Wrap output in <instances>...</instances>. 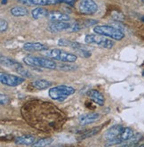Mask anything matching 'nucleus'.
Instances as JSON below:
<instances>
[{"label": "nucleus", "mask_w": 144, "mask_h": 147, "mask_svg": "<svg viewBox=\"0 0 144 147\" xmlns=\"http://www.w3.org/2000/svg\"><path fill=\"white\" fill-rule=\"evenodd\" d=\"M71 24L68 22H53L49 26V30L52 32H58V31H63L70 29Z\"/></svg>", "instance_id": "2eb2a0df"}, {"label": "nucleus", "mask_w": 144, "mask_h": 147, "mask_svg": "<svg viewBox=\"0 0 144 147\" xmlns=\"http://www.w3.org/2000/svg\"><path fill=\"white\" fill-rule=\"evenodd\" d=\"M53 142H54V139L52 137H46V138H42V139L37 141L35 144H33L32 146H34V147H46V146H49Z\"/></svg>", "instance_id": "5701e85b"}, {"label": "nucleus", "mask_w": 144, "mask_h": 147, "mask_svg": "<svg viewBox=\"0 0 144 147\" xmlns=\"http://www.w3.org/2000/svg\"><path fill=\"white\" fill-rule=\"evenodd\" d=\"M141 20H142V22H144V16H143V17H142V18H141Z\"/></svg>", "instance_id": "7c9ffc66"}, {"label": "nucleus", "mask_w": 144, "mask_h": 147, "mask_svg": "<svg viewBox=\"0 0 144 147\" xmlns=\"http://www.w3.org/2000/svg\"><path fill=\"white\" fill-rule=\"evenodd\" d=\"M49 13V12L47 11V9H46L45 7H42V6H38L35 9H33L31 12V15L34 19H41V18H44V17L47 16Z\"/></svg>", "instance_id": "f3484780"}, {"label": "nucleus", "mask_w": 144, "mask_h": 147, "mask_svg": "<svg viewBox=\"0 0 144 147\" xmlns=\"http://www.w3.org/2000/svg\"><path fill=\"white\" fill-rule=\"evenodd\" d=\"M1 64L3 66L8 67V68L15 69V70H17V69H18L20 66H21L19 63H17L16 61H14V60L5 57L4 55H1Z\"/></svg>", "instance_id": "a211bd4d"}, {"label": "nucleus", "mask_w": 144, "mask_h": 147, "mask_svg": "<svg viewBox=\"0 0 144 147\" xmlns=\"http://www.w3.org/2000/svg\"><path fill=\"white\" fill-rule=\"evenodd\" d=\"M75 92H76L75 88H71V86L61 85V86H54V88H50L48 94L53 100L58 101V102H62L66 100L67 97L72 96Z\"/></svg>", "instance_id": "7ed1b4c3"}, {"label": "nucleus", "mask_w": 144, "mask_h": 147, "mask_svg": "<svg viewBox=\"0 0 144 147\" xmlns=\"http://www.w3.org/2000/svg\"><path fill=\"white\" fill-rule=\"evenodd\" d=\"M17 71H18L19 74H21L22 77H27V78H32V74L28 71V70H25V69L22 67V66H20L18 69L16 70Z\"/></svg>", "instance_id": "a878e982"}, {"label": "nucleus", "mask_w": 144, "mask_h": 147, "mask_svg": "<svg viewBox=\"0 0 144 147\" xmlns=\"http://www.w3.org/2000/svg\"><path fill=\"white\" fill-rule=\"evenodd\" d=\"M78 11L84 15H92L98 11V5L94 0H80Z\"/></svg>", "instance_id": "0eeeda50"}, {"label": "nucleus", "mask_w": 144, "mask_h": 147, "mask_svg": "<svg viewBox=\"0 0 144 147\" xmlns=\"http://www.w3.org/2000/svg\"><path fill=\"white\" fill-rule=\"evenodd\" d=\"M21 114L29 125L46 133L59 130L66 121V117L60 109L52 102L39 99L24 103Z\"/></svg>", "instance_id": "f257e3e1"}, {"label": "nucleus", "mask_w": 144, "mask_h": 147, "mask_svg": "<svg viewBox=\"0 0 144 147\" xmlns=\"http://www.w3.org/2000/svg\"><path fill=\"white\" fill-rule=\"evenodd\" d=\"M9 102H10V98L7 96H5V94H1V96H0V103H1V105H6L9 103Z\"/></svg>", "instance_id": "cd10ccee"}, {"label": "nucleus", "mask_w": 144, "mask_h": 147, "mask_svg": "<svg viewBox=\"0 0 144 147\" xmlns=\"http://www.w3.org/2000/svg\"><path fill=\"white\" fill-rule=\"evenodd\" d=\"M8 28V23L5 20L1 19L0 20V30H1V33H4Z\"/></svg>", "instance_id": "c85d7f7f"}, {"label": "nucleus", "mask_w": 144, "mask_h": 147, "mask_svg": "<svg viewBox=\"0 0 144 147\" xmlns=\"http://www.w3.org/2000/svg\"><path fill=\"white\" fill-rule=\"evenodd\" d=\"M101 128H102V125L101 126H99L97 127H94V128H92L91 130H88L86 131V133H84L80 137H79V140H82V139H86V138H88V137H92L95 136L96 134H98Z\"/></svg>", "instance_id": "4be33fe9"}, {"label": "nucleus", "mask_w": 144, "mask_h": 147, "mask_svg": "<svg viewBox=\"0 0 144 147\" xmlns=\"http://www.w3.org/2000/svg\"><path fill=\"white\" fill-rule=\"evenodd\" d=\"M87 96L90 97L91 100H92L95 103H97L98 105H100V106L104 105L105 98L103 96V94H101V93H100L98 90H96V89H90V90H88Z\"/></svg>", "instance_id": "f8f14e48"}, {"label": "nucleus", "mask_w": 144, "mask_h": 147, "mask_svg": "<svg viewBox=\"0 0 144 147\" xmlns=\"http://www.w3.org/2000/svg\"><path fill=\"white\" fill-rule=\"evenodd\" d=\"M23 63L31 67H38V68H45L49 70H54L57 67V64L48 57H38L29 55L24 57Z\"/></svg>", "instance_id": "f03ea898"}, {"label": "nucleus", "mask_w": 144, "mask_h": 147, "mask_svg": "<svg viewBox=\"0 0 144 147\" xmlns=\"http://www.w3.org/2000/svg\"><path fill=\"white\" fill-rule=\"evenodd\" d=\"M0 81L3 85L8 86H19L25 81L24 78L15 76L8 73H1L0 74Z\"/></svg>", "instance_id": "6e6552de"}, {"label": "nucleus", "mask_w": 144, "mask_h": 147, "mask_svg": "<svg viewBox=\"0 0 144 147\" xmlns=\"http://www.w3.org/2000/svg\"><path fill=\"white\" fill-rule=\"evenodd\" d=\"M48 20L51 22H69L70 20V17L69 14H66L64 13L59 12V11H53L48 13L47 15Z\"/></svg>", "instance_id": "9b49d317"}, {"label": "nucleus", "mask_w": 144, "mask_h": 147, "mask_svg": "<svg viewBox=\"0 0 144 147\" xmlns=\"http://www.w3.org/2000/svg\"><path fill=\"white\" fill-rule=\"evenodd\" d=\"M52 85L51 84L50 81H47V80H35L31 83V86H33L35 89H38V90H43V89H46L48 88L49 86Z\"/></svg>", "instance_id": "6ab92c4d"}, {"label": "nucleus", "mask_w": 144, "mask_h": 147, "mask_svg": "<svg viewBox=\"0 0 144 147\" xmlns=\"http://www.w3.org/2000/svg\"><path fill=\"white\" fill-rule=\"evenodd\" d=\"M94 31L100 35H103L118 41L125 38V34L120 29L109 25H96L94 28Z\"/></svg>", "instance_id": "20e7f679"}, {"label": "nucleus", "mask_w": 144, "mask_h": 147, "mask_svg": "<svg viewBox=\"0 0 144 147\" xmlns=\"http://www.w3.org/2000/svg\"><path fill=\"white\" fill-rule=\"evenodd\" d=\"M76 54L80 55L81 57H84V58H88L91 56V52L88 51V49H77L76 50Z\"/></svg>", "instance_id": "393cba45"}, {"label": "nucleus", "mask_w": 144, "mask_h": 147, "mask_svg": "<svg viewBox=\"0 0 144 147\" xmlns=\"http://www.w3.org/2000/svg\"><path fill=\"white\" fill-rule=\"evenodd\" d=\"M133 135H134V132H133V130L132 128H130V127H123L122 131H121V133H120V135L118 137H119L123 142H126L127 140H129Z\"/></svg>", "instance_id": "412c9836"}, {"label": "nucleus", "mask_w": 144, "mask_h": 147, "mask_svg": "<svg viewBox=\"0 0 144 147\" xmlns=\"http://www.w3.org/2000/svg\"><path fill=\"white\" fill-rule=\"evenodd\" d=\"M24 50L29 51V52H42L47 50V47L44 44L38 42H28L25 43L23 46Z\"/></svg>", "instance_id": "4468645a"}, {"label": "nucleus", "mask_w": 144, "mask_h": 147, "mask_svg": "<svg viewBox=\"0 0 144 147\" xmlns=\"http://www.w3.org/2000/svg\"><path fill=\"white\" fill-rule=\"evenodd\" d=\"M56 68L60 71H74L77 69V67L73 66L71 64H60V65H57Z\"/></svg>", "instance_id": "b1692460"}, {"label": "nucleus", "mask_w": 144, "mask_h": 147, "mask_svg": "<svg viewBox=\"0 0 144 147\" xmlns=\"http://www.w3.org/2000/svg\"><path fill=\"white\" fill-rule=\"evenodd\" d=\"M141 1H142V3L144 4V0H141Z\"/></svg>", "instance_id": "2f4dec72"}, {"label": "nucleus", "mask_w": 144, "mask_h": 147, "mask_svg": "<svg viewBox=\"0 0 144 147\" xmlns=\"http://www.w3.org/2000/svg\"><path fill=\"white\" fill-rule=\"evenodd\" d=\"M76 2H77V0H61V3H64V4H67L70 6H74Z\"/></svg>", "instance_id": "c756f323"}, {"label": "nucleus", "mask_w": 144, "mask_h": 147, "mask_svg": "<svg viewBox=\"0 0 144 147\" xmlns=\"http://www.w3.org/2000/svg\"><path fill=\"white\" fill-rule=\"evenodd\" d=\"M26 5H53L61 3V0H19Z\"/></svg>", "instance_id": "9d476101"}, {"label": "nucleus", "mask_w": 144, "mask_h": 147, "mask_svg": "<svg viewBox=\"0 0 144 147\" xmlns=\"http://www.w3.org/2000/svg\"><path fill=\"white\" fill-rule=\"evenodd\" d=\"M44 55L50 59L58 60V61L65 63H74L78 59V56L76 55L68 53V52L60 49H47L45 51Z\"/></svg>", "instance_id": "39448f33"}, {"label": "nucleus", "mask_w": 144, "mask_h": 147, "mask_svg": "<svg viewBox=\"0 0 144 147\" xmlns=\"http://www.w3.org/2000/svg\"><path fill=\"white\" fill-rule=\"evenodd\" d=\"M99 118H100V114L97 113V112H91V113L88 114H84L79 118V124L83 126L92 124L95 122Z\"/></svg>", "instance_id": "ddd939ff"}, {"label": "nucleus", "mask_w": 144, "mask_h": 147, "mask_svg": "<svg viewBox=\"0 0 144 147\" xmlns=\"http://www.w3.org/2000/svg\"><path fill=\"white\" fill-rule=\"evenodd\" d=\"M71 42L72 41L67 40V39H64V38H61V39H59V41H58V46H60V47H70L71 46Z\"/></svg>", "instance_id": "bb28decb"}, {"label": "nucleus", "mask_w": 144, "mask_h": 147, "mask_svg": "<svg viewBox=\"0 0 144 147\" xmlns=\"http://www.w3.org/2000/svg\"><path fill=\"white\" fill-rule=\"evenodd\" d=\"M36 137L31 135H24L19 137H16L14 139V143L16 144H21V145H33L35 144Z\"/></svg>", "instance_id": "dca6fc26"}, {"label": "nucleus", "mask_w": 144, "mask_h": 147, "mask_svg": "<svg viewBox=\"0 0 144 147\" xmlns=\"http://www.w3.org/2000/svg\"><path fill=\"white\" fill-rule=\"evenodd\" d=\"M84 41L87 44L91 45H96L106 49H111L114 46V42L111 39V38H108L103 35L100 34H88L84 38Z\"/></svg>", "instance_id": "423d86ee"}, {"label": "nucleus", "mask_w": 144, "mask_h": 147, "mask_svg": "<svg viewBox=\"0 0 144 147\" xmlns=\"http://www.w3.org/2000/svg\"><path fill=\"white\" fill-rule=\"evenodd\" d=\"M123 127H124L121 125H114V126L111 127L109 128H108L106 130V132L104 133V138L107 141L117 138L118 136H119Z\"/></svg>", "instance_id": "1a4fd4ad"}, {"label": "nucleus", "mask_w": 144, "mask_h": 147, "mask_svg": "<svg viewBox=\"0 0 144 147\" xmlns=\"http://www.w3.org/2000/svg\"><path fill=\"white\" fill-rule=\"evenodd\" d=\"M142 75H143V76H144V72H143V73H142Z\"/></svg>", "instance_id": "473e14b6"}, {"label": "nucleus", "mask_w": 144, "mask_h": 147, "mask_svg": "<svg viewBox=\"0 0 144 147\" xmlns=\"http://www.w3.org/2000/svg\"><path fill=\"white\" fill-rule=\"evenodd\" d=\"M11 14H13V16H25L28 14V9L25 6H14L13 8H11L10 10Z\"/></svg>", "instance_id": "aec40b11"}]
</instances>
